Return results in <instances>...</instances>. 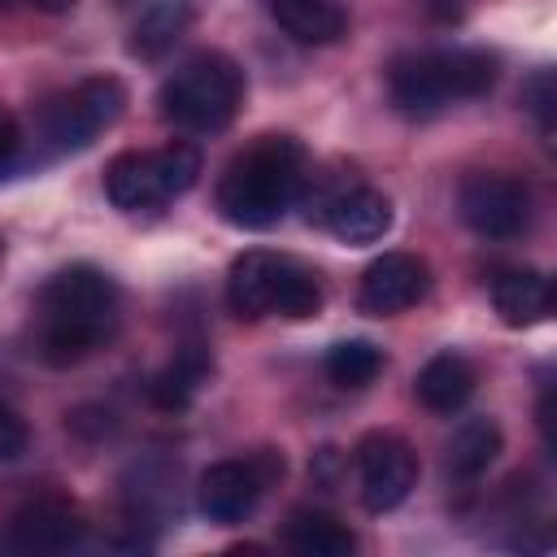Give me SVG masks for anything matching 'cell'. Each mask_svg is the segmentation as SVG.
Instances as JSON below:
<instances>
[{"instance_id": "6da1fadb", "label": "cell", "mask_w": 557, "mask_h": 557, "mask_svg": "<svg viewBox=\"0 0 557 557\" xmlns=\"http://www.w3.org/2000/svg\"><path fill=\"white\" fill-rule=\"evenodd\" d=\"M122 318L117 283L96 265H65L39 287V357L78 366L104 348Z\"/></svg>"}, {"instance_id": "7a4b0ae2", "label": "cell", "mask_w": 557, "mask_h": 557, "mask_svg": "<svg viewBox=\"0 0 557 557\" xmlns=\"http://www.w3.org/2000/svg\"><path fill=\"white\" fill-rule=\"evenodd\" d=\"M305 187V148L292 135H257L218 178V213L239 231H270L283 222Z\"/></svg>"}, {"instance_id": "3957f363", "label": "cell", "mask_w": 557, "mask_h": 557, "mask_svg": "<svg viewBox=\"0 0 557 557\" xmlns=\"http://www.w3.org/2000/svg\"><path fill=\"white\" fill-rule=\"evenodd\" d=\"M492 83H496V57L483 48L413 52L387 70L392 104L409 117H435L457 100L487 96Z\"/></svg>"}, {"instance_id": "277c9868", "label": "cell", "mask_w": 557, "mask_h": 557, "mask_svg": "<svg viewBox=\"0 0 557 557\" xmlns=\"http://www.w3.org/2000/svg\"><path fill=\"white\" fill-rule=\"evenodd\" d=\"M161 117L191 135H218L235 122L244 104V70L235 57L205 48L187 57L165 83H161Z\"/></svg>"}, {"instance_id": "5b68a950", "label": "cell", "mask_w": 557, "mask_h": 557, "mask_svg": "<svg viewBox=\"0 0 557 557\" xmlns=\"http://www.w3.org/2000/svg\"><path fill=\"white\" fill-rule=\"evenodd\" d=\"M226 305L235 318H248V322H257L265 313L300 322L322 309V287H318V274L309 265H300L296 257L248 248L231 261Z\"/></svg>"}, {"instance_id": "8992f818", "label": "cell", "mask_w": 557, "mask_h": 557, "mask_svg": "<svg viewBox=\"0 0 557 557\" xmlns=\"http://www.w3.org/2000/svg\"><path fill=\"white\" fill-rule=\"evenodd\" d=\"M126 109V87L113 74L100 78H83L78 87L52 96L39 109V135L44 144H52L57 152H78L87 148L100 131H109Z\"/></svg>"}, {"instance_id": "52a82bcc", "label": "cell", "mask_w": 557, "mask_h": 557, "mask_svg": "<svg viewBox=\"0 0 557 557\" xmlns=\"http://www.w3.org/2000/svg\"><path fill=\"white\" fill-rule=\"evenodd\" d=\"M274 479H283V457L274 448H261V453H248V457H231V461H213L196 483V505H200V513L209 522L231 527V522H244L257 509L261 492Z\"/></svg>"}, {"instance_id": "ba28073f", "label": "cell", "mask_w": 557, "mask_h": 557, "mask_svg": "<svg viewBox=\"0 0 557 557\" xmlns=\"http://www.w3.org/2000/svg\"><path fill=\"white\" fill-rule=\"evenodd\" d=\"M357 474L361 500L370 513H392L418 483V453L396 431H370L357 444Z\"/></svg>"}, {"instance_id": "9c48e42d", "label": "cell", "mask_w": 557, "mask_h": 557, "mask_svg": "<svg viewBox=\"0 0 557 557\" xmlns=\"http://www.w3.org/2000/svg\"><path fill=\"white\" fill-rule=\"evenodd\" d=\"M461 222L483 239H513L531 222V191L509 174H470L457 191Z\"/></svg>"}, {"instance_id": "30bf717a", "label": "cell", "mask_w": 557, "mask_h": 557, "mask_svg": "<svg viewBox=\"0 0 557 557\" xmlns=\"http://www.w3.org/2000/svg\"><path fill=\"white\" fill-rule=\"evenodd\" d=\"M431 287V270L413 252H383L366 265L357 283V309L370 318H392L413 309Z\"/></svg>"}, {"instance_id": "8fae6325", "label": "cell", "mask_w": 557, "mask_h": 557, "mask_svg": "<svg viewBox=\"0 0 557 557\" xmlns=\"http://www.w3.org/2000/svg\"><path fill=\"white\" fill-rule=\"evenodd\" d=\"M318 222L339 244H379L392 231V200L366 183H352L318 200Z\"/></svg>"}, {"instance_id": "7c38bea8", "label": "cell", "mask_w": 557, "mask_h": 557, "mask_svg": "<svg viewBox=\"0 0 557 557\" xmlns=\"http://www.w3.org/2000/svg\"><path fill=\"white\" fill-rule=\"evenodd\" d=\"M83 540V518L61 500H35L13 513L9 531L0 535L4 553H70Z\"/></svg>"}, {"instance_id": "4fadbf2b", "label": "cell", "mask_w": 557, "mask_h": 557, "mask_svg": "<svg viewBox=\"0 0 557 557\" xmlns=\"http://www.w3.org/2000/svg\"><path fill=\"white\" fill-rule=\"evenodd\" d=\"M104 196L122 213L161 209L170 200V187H165V174H161L157 152H117L104 165Z\"/></svg>"}, {"instance_id": "5bb4252c", "label": "cell", "mask_w": 557, "mask_h": 557, "mask_svg": "<svg viewBox=\"0 0 557 557\" xmlns=\"http://www.w3.org/2000/svg\"><path fill=\"white\" fill-rule=\"evenodd\" d=\"M492 305L505 326H535L553 313V278L540 270H505L492 278Z\"/></svg>"}, {"instance_id": "9a60e30c", "label": "cell", "mask_w": 557, "mask_h": 557, "mask_svg": "<svg viewBox=\"0 0 557 557\" xmlns=\"http://www.w3.org/2000/svg\"><path fill=\"white\" fill-rule=\"evenodd\" d=\"M474 383H479V374H474L470 357H461V352H435L418 370L413 392H418V400L431 413H453V409H461L474 396Z\"/></svg>"}, {"instance_id": "2e32d148", "label": "cell", "mask_w": 557, "mask_h": 557, "mask_svg": "<svg viewBox=\"0 0 557 557\" xmlns=\"http://www.w3.org/2000/svg\"><path fill=\"white\" fill-rule=\"evenodd\" d=\"M209 370H213L209 348H205L200 339L183 344V348L170 357V366L152 374V383H148L152 405H157V409H187L191 396L200 392V383L209 379Z\"/></svg>"}, {"instance_id": "e0dca14e", "label": "cell", "mask_w": 557, "mask_h": 557, "mask_svg": "<svg viewBox=\"0 0 557 557\" xmlns=\"http://www.w3.org/2000/svg\"><path fill=\"white\" fill-rule=\"evenodd\" d=\"M270 13L296 44H313V48L344 39L348 30V13L339 0H283V4H270Z\"/></svg>"}, {"instance_id": "ac0fdd59", "label": "cell", "mask_w": 557, "mask_h": 557, "mask_svg": "<svg viewBox=\"0 0 557 557\" xmlns=\"http://www.w3.org/2000/svg\"><path fill=\"white\" fill-rule=\"evenodd\" d=\"M283 544L300 557H348L357 548L352 531L335 513H322V509H296L283 527Z\"/></svg>"}, {"instance_id": "d6986e66", "label": "cell", "mask_w": 557, "mask_h": 557, "mask_svg": "<svg viewBox=\"0 0 557 557\" xmlns=\"http://www.w3.org/2000/svg\"><path fill=\"white\" fill-rule=\"evenodd\" d=\"M500 444H505V435L492 418H470L453 431V440L444 448V466L453 479H479L500 457Z\"/></svg>"}, {"instance_id": "ffe728a7", "label": "cell", "mask_w": 557, "mask_h": 557, "mask_svg": "<svg viewBox=\"0 0 557 557\" xmlns=\"http://www.w3.org/2000/svg\"><path fill=\"white\" fill-rule=\"evenodd\" d=\"M191 0H157L139 22H135V30H131V52L139 57V61H157V57H165L183 35H187V26H191Z\"/></svg>"}, {"instance_id": "44dd1931", "label": "cell", "mask_w": 557, "mask_h": 557, "mask_svg": "<svg viewBox=\"0 0 557 557\" xmlns=\"http://www.w3.org/2000/svg\"><path fill=\"white\" fill-rule=\"evenodd\" d=\"M326 379L335 387H366L379 379L383 370V348L370 344V339H339L326 348Z\"/></svg>"}, {"instance_id": "7402d4cb", "label": "cell", "mask_w": 557, "mask_h": 557, "mask_svg": "<svg viewBox=\"0 0 557 557\" xmlns=\"http://www.w3.org/2000/svg\"><path fill=\"white\" fill-rule=\"evenodd\" d=\"M157 161H161V174H165V187H170V200L191 191L196 178H200V152L183 139H170L165 148H157Z\"/></svg>"}, {"instance_id": "603a6c76", "label": "cell", "mask_w": 557, "mask_h": 557, "mask_svg": "<svg viewBox=\"0 0 557 557\" xmlns=\"http://www.w3.org/2000/svg\"><path fill=\"white\" fill-rule=\"evenodd\" d=\"M26 444H30L26 422L9 405H0V461H17L26 453Z\"/></svg>"}, {"instance_id": "cb8c5ba5", "label": "cell", "mask_w": 557, "mask_h": 557, "mask_svg": "<svg viewBox=\"0 0 557 557\" xmlns=\"http://www.w3.org/2000/svg\"><path fill=\"white\" fill-rule=\"evenodd\" d=\"M527 109L544 122V131H548V109H553V74L548 70H540L531 83H527Z\"/></svg>"}, {"instance_id": "d4e9b609", "label": "cell", "mask_w": 557, "mask_h": 557, "mask_svg": "<svg viewBox=\"0 0 557 557\" xmlns=\"http://www.w3.org/2000/svg\"><path fill=\"white\" fill-rule=\"evenodd\" d=\"M17 148H22V131H17V122H13V117L0 109V174L13 165Z\"/></svg>"}, {"instance_id": "484cf974", "label": "cell", "mask_w": 557, "mask_h": 557, "mask_svg": "<svg viewBox=\"0 0 557 557\" xmlns=\"http://www.w3.org/2000/svg\"><path fill=\"white\" fill-rule=\"evenodd\" d=\"M9 4H30L39 13H70L78 0H0V9H9Z\"/></svg>"}, {"instance_id": "4316f807", "label": "cell", "mask_w": 557, "mask_h": 557, "mask_svg": "<svg viewBox=\"0 0 557 557\" xmlns=\"http://www.w3.org/2000/svg\"><path fill=\"white\" fill-rule=\"evenodd\" d=\"M0 261H4V239H0Z\"/></svg>"}, {"instance_id": "83f0119b", "label": "cell", "mask_w": 557, "mask_h": 557, "mask_svg": "<svg viewBox=\"0 0 557 557\" xmlns=\"http://www.w3.org/2000/svg\"><path fill=\"white\" fill-rule=\"evenodd\" d=\"M265 4H283V0H265Z\"/></svg>"}]
</instances>
